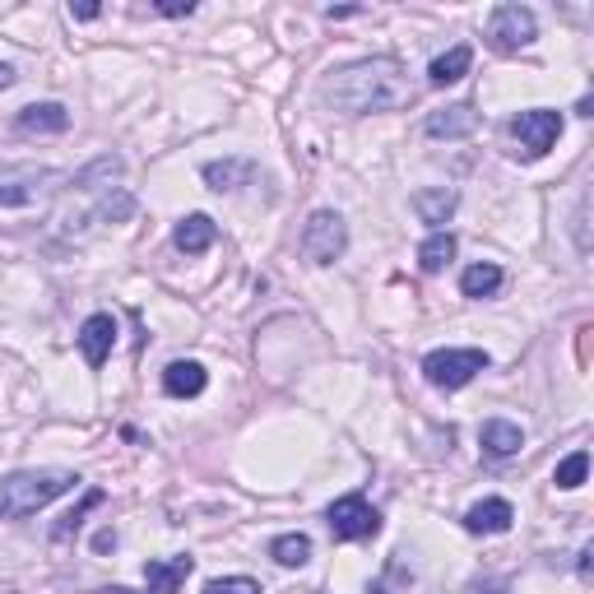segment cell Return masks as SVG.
Segmentation results:
<instances>
[{
	"mask_svg": "<svg viewBox=\"0 0 594 594\" xmlns=\"http://www.w3.org/2000/svg\"><path fill=\"white\" fill-rule=\"evenodd\" d=\"M325 102L335 112L348 116H367V112H399L413 102V84L405 75V65L391 61V57H376V61H358L339 70L335 79H325Z\"/></svg>",
	"mask_w": 594,
	"mask_h": 594,
	"instance_id": "cell-1",
	"label": "cell"
},
{
	"mask_svg": "<svg viewBox=\"0 0 594 594\" xmlns=\"http://www.w3.org/2000/svg\"><path fill=\"white\" fill-rule=\"evenodd\" d=\"M79 479L70 469H24L0 483V520H24L33 511H42L57 497H65Z\"/></svg>",
	"mask_w": 594,
	"mask_h": 594,
	"instance_id": "cell-2",
	"label": "cell"
},
{
	"mask_svg": "<svg viewBox=\"0 0 594 594\" xmlns=\"http://www.w3.org/2000/svg\"><path fill=\"white\" fill-rule=\"evenodd\" d=\"M479 372H487V354L483 348H436L423 358V376L436 391H460L469 386Z\"/></svg>",
	"mask_w": 594,
	"mask_h": 594,
	"instance_id": "cell-3",
	"label": "cell"
},
{
	"mask_svg": "<svg viewBox=\"0 0 594 594\" xmlns=\"http://www.w3.org/2000/svg\"><path fill=\"white\" fill-rule=\"evenodd\" d=\"M297 247H302V256L311 260V265H335V260L344 256V247H348L344 219L335 214V209H317V214L307 219L302 237H297Z\"/></svg>",
	"mask_w": 594,
	"mask_h": 594,
	"instance_id": "cell-4",
	"label": "cell"
},
{
	"mask_svg": "<svg viewBox=\"0 0 594 594\" xmlns=\"http://www.w3.org/2000/svg\"><path fill=\"white\" fill-rule=\"evenodd\" d=\"M325 525L330 534L339 539V544H354V539H372L381 530V511L367 497L358 493H348L339 502H330V511H325Z\"/></svg>",
	"mask_w": 594,
	"mask_h": 594,
	"instance_id": "cell-5",
	"label": "cell"
},
{
	"mask_svg": "<svg viewBox=\"0 0 594 594\" xmlns=\"http://www.w3.org/2000/svg\"><path fill=\"white\" fill-rule=\"evenodd\" d=\"M511 135H516V145L525 159H544L557 139H562V112H553V108L520 112V116H511Z\"/></svg>",
	"mask_w": 594,
	"mask_h": 594,
	"instance_id": "cell-6",
	"label": "cell"
},
{
	"mask_svg": "<svg viewBox=\"0 0 594 594\" xmlns=\"http://www.w3.org/2000/svg\"><path fill=\"white\" fill-rule=\"evenodd\" d=\"M534 38H539V20L525 5H497L493 20H487V42H493V51H520Z\"/></svg>",
	"mask_w": 594,
	"mask_h": 594,
	"instance_id": "cell-7",
	"label": "cell"
},
{
	"mask_svg": "<svg viewBox=\"0 0 594 594\" xmlns=\"http://www.w3.org/2000/svg\"><path fill=\"white\" fill-rule=\"evenodd\" d=\"M51 182H57V172L51 168H10V172H0V205H33Z\"/></svg>",
	"mask_w": 594,
	"mask_h": 594,
	"instance_id": "cell-8",
	"label": "cell"
},
{
	"mask_svg": "<svg viewBox=\"0 0 594 594\" xmlns=\"http://www.w3.org/2000/svg\"><path fill=\"white\" fill-rule=\"evenodd\" d=\"M112 344H116V321L108 317V311H98V317H89L79 325V354L89 367H102L112 354Z\"/></svg>",
	"mask_w": 594,
	"mask_h": 594,
	"instance_id": "cell-9",
	"label": "cell"
},
{
	"mask_svg": "<svg viewBox=\"0 0 594 594\" xmlns=\"http://www.w3.org/2000/svg\"><path fill=\"white\" fill-rule=\"evenodd\" d=\"M511 520H516L511 502L487 497V502H479V506H469V511H465V530L469 534H506V530H511Z\"/></svg>",
	"mask_w": 594,
	"mask_h": 594,
	"instance_id": "cell-10",
	"label": "cell"
},
{
	"mask_svg": "<svg viewBox=\"0 0 594 594\" xmlns=\"http://www.w3.org/2000/svg\"><path fill=\"white\" fill-rule=\"evenodd\" d=\"M196 571V557H163V562L145 567V594H177L186 585V576Z\"/></svg>",
	"mask_w": 594,
	"mask_h": 594,
	"instance_id": "cell-11",
	"label": "cell"
},
{
	"mask_svg": "<svg viewBox=\"0 0 594 594\" xmlns=\"http://www.w3.org/2000/svg\"><path fill=\"white\" fill-rule=\"evenodd\" d=\"M423 131L432 139H465V135L479 131V112L469 108V102H456V108H446V112H432Z\"/></svg>",
	"mask_w": 594,
	"mask_h": 594,
	"instance_id": "cell-12",
	"label": "cell"
},
{
	"mask_svg": "<svg viewBox=\"0 0 594 594\" xmlns=\"http://www.w3.org/2000/svg\"><path fill=\"white\" fill-rule=\"evenodd\" d=\"M14 126L24 135H61V131H70V112L61 102H33V108L14 116Z\"/></svg>",
	"mask_w": 594,
	"mask_h": 594,
	"instance_id": "cell-13",
	"label": "cell"
},
{
	"mask_svg": "<svg viewBox=\"0 0 594 594\" xmlns=\"http://www.w3.org/2000/svg\"><path fill=\"white\" fill-rule=\"evenodd\" d=\"M456 205H460V196L450 186H432V190H418V196H413V214L442 233V223L456 214Z\"/></svg>",
	"mask_w": 594,
	"mask_h": 594,
	"instance_id": "cell-14",
	"label": "cell"
},
{
	"mask_svg": "<svg viewBox=\"0 0 594 594\" xmlns=\"http://www.w3.org/2000/svg\"><path fill=\"white\" fill-rule=\"evenodd\" d=\"M479 442H483L487 456L506 460V456H516V450L525 446V432H520L516 423H506V418H487V423L479 428Z\"/></svg>",
	"mask_w": 594,
	"mask_h": 594,
	"instance_id": "cell-15",
	"label": "cell"
},
{
	"mask_svg": "<svg viewBox=\"0 0 594 594\" xmlns=\"http://www.w3.org/2000/svg\"><path fill=\"white\" fill-rule=\"evenodd\" d=\"M214 237H219V228H214V219L209 214H190V219L177 223V233H172L177 251H186V256H205L209 247H214Z\"/></svg>",
	"mask_w": 594,
	"mask_h": 594,
	"instance_id": "cell-16",
	"label": "cell"
},
{
	"mask_svg": "<svg viewBox=\"0 0 594 594\" xmlns=\"http://www.w3.org/2000/svg\"><path fill=\"white\" fill-rule=\"evenodd\" d=\"M469 65H474V51H469V47L460 42V47L442 51V57H436V61L428 65V84H432V89H446V84H456V79L469 75Z\"/></svg>",
	"mask_w": 594,
	"mask_h": 594,
	"instance_id": "cell-17",
	"label": "cell"
},
{
	"mask_svg": "<svg viewBox=\"0 0 594 594\" xmlns=\"http://www.w3.org/2000/svg\"><path fill=\"white\" fill-rule=\"evenodd\" d=\"M205 367L200 362H168V372H163V391L172 395V399H196L200 391H205Z\"/></svg>",
	"mask_w": 594,
	"mask_h": 594,
	"instance_id": "cell-18",
	"label": "cell"
},
{
	"mask_svg": "<svg viewBox=\"0 0 594 594\" xmlns=\"http://www.w3.org/2000/svg\"><path fill=\"white\" fill-rule=\"evenodd\" d=\"M205 182L214 190H237L256 182V163L251 159H223V163H205Z\"/></svg>",
	"mask_w": 594,
	"mask_h": 594,
	"instance_id": "cell-19",
	"label": "cell"
},
{
	"mask_svg": "<svg viewBox=\"0 0 594 594\" xmlns=\"http://www.w3.org/2000/svg\"><path fill=\"white\" fill-rule=\"evenodd\" d=\"M450 256H456V237H450V233H432L423 247H418V270L436 274V270L450 265Z\"/></svg>",
	"mask_w": 594,
	"mask_h": 594,
	"instance_id": "cell-20",
	"label": "cell"
},
{
	"mask_svg": "<svg viewBox=\"0 0 594 594\" xmlns=\"http://www.w3.org/2000/svg\"><path fill=\"white\" fill-rule=\"evenodd\" d=\"M270 557L279 567H307L311 562V539L307 534H279L270 544Z\"/></svg>",
	"mask_w": 594,
	"mask_h": 594,
	"instance_id": "cell-21",
	"label": "cell"
},
{
	"mask_svg": "<svg viewBox=\"0 0 594 594\" xmlns=\"http://www.w3.org/2000/svg\"><path fill=\"white\" fill-rule=\"evenodd\" d=\"M502 288V270L497 265H469L460 274V293L465 297H493Z\"/></svg>",
	"mask_w": 594,
	"mask_h": 594,
	"instance_id": "cell-22",
	"label": "cell"
},
{
	"mask_svg": "<svg viewBox=\"0 0 594 594\" xmlns=\"http://www.w3.org/2000/svg\"><path fill=\"white\" fill-rule=\"evenodd\" d=\"M585 474H590V450H571V456L557 465V474H553V483L562 487V493H571V487H581L585 483Z\"/></svg>",
	"mask_w": 594,
	"mask_h": 594,
	"instance_id": "cell-23",
	"label": "cell"
},
{
	"mask_svg": "<svg viewBox=\"0 0 594 594\" xmlns=\"http://www.w3.org/2000/svg\"><path fill=\"white\" fill-rule=\"evenodd\" d=\"M112 177H121V159L116 153H102V159L94 168H84L75 182H79V190H98V182H112Z\"/></svg>",
	"mask_w": 594,
	"mask_h": 594,
	"instance_id": "cell-24",
	"label": "cell"
},
{
	"mask_svg": "<svg viewBox=\"0 0 594 594\" xmlns=\"http://www.w3.org/2000/svg\"><path fill=\"white\" fill-rule=\"evenodd\" d=\"M135 214V196H126V190H116V196L98 200V219L102 223H126Z\"/></svg>",
	"mask_w": 594,
	"mask_h": 594,
	"instance_id": "cell-25",
	"label": "cell"
},
{
	"mask_svg": "<svg viewBox=\"0 0 594 594\" xmlns=\"http://www.w3.org/2000/svg\"><path fill=\"white\" fill-rule=\"evenodd\" d=\"M205 594H260V581L251 576H219V581H209Z\"/></svg>",
	"mask_w": 594,
	"mask_h": 594,
	"instance_id": "cell-26",
	"label": "cell"
},
{
	"mask_svg": "<svg viewBox=\"0 0 594 594\" xmlns=\"http://www.w3.org/2000/svg\"><path fill=\"white\" fill-rule=\"evenodd\" d=\"M98 502H102V493H89V497H84V506H79V511H70V516H65V525L57 530V539H70V534H75V530L84 525V511H94Z\"/></svg>",
	"mask_w": 594,
	"mask_h": 594,
	"instance_id": "cell-27",
	"label": "cell"
},
{
	"mask_svg": "<svg viewBox=\"0 0 594 594\" xmlns=\"http://www.w3.org/2000/svg\"><path fill=\"white\" fill-rule=\"evenodd\" d=\"M190 10H196V0H159V14H168V20H182Z\"/></svg>",
	"mask_w": 594,
	"mask_h": 594,
	"instance_id": "cell-28",
	"label": "cell"
},
{
	"mask_svg": "<svg viewBox=\"0 0 594 594\" xmlns=\"http://www.w3.org/2000/svg\"><path fill=\"white\" fill-rule=\"evenodd\" d=\"M70 14L75 20H98V5H70Z\"/></svg>",
	"mask_w": 594,
	"mask_h": 594,
	"instance_id": "cell-29",
	"label": "cell"
},
{
	"mask_svg": "<svg viewBox=\"0 0 594 594\" xmlns=\"http://www.w3.org/2000/svg\"><path fill=\"white\" fill-rule=\"evenodd\" d=\"M10 84H14V65L0 61V89H10Z\"/></svg>",
	"mask_w": 594,
	"mask_h": 594,
	"instance_id": "cell-30",
	"label": "cell"
},
{
	"mask_svg": "<svg viewBox=\"0 0 594 594\" xmlns=\"http://www.w3.org/2000/svg\"><path fill=\"white\" fill-rule=\"evenodd\" d=\"M576 567H581V576H585V581H590V544L581 548V562H576Z\"/></svg>",
	"mask_w": 594,
	"mask_h": 594,
	"instance_id": "cell-31",
	"label": "cell"
},
{
	"mask_svg": "<svg viewBox=\"0 0 594 594\" xmlns=\"http://www.w3.org/2000/svg\"><path fill=\"white\" fill-rule=\"evenodd\" d=\"M474 594H506L502 585H493V581H483V585H474Z\"/></svg>",
	"mask_w": 594,
	"mask_h": 594,
	"instance_id": "cell-32",
	"label": "cell"
}]
</instances>
